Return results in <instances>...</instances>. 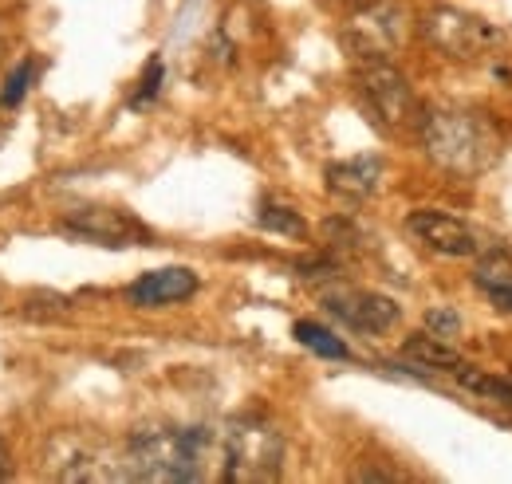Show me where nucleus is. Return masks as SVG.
Listing matches in <instances>:
<instances>
[{
	"instance_id": "4",
	"label": "nucleus",
	"mask_w": 512,
	"mask_h": 484,
	"mask_svg": "<svg viewBox=\"0 0 512 484\" xmlns=\"http://www.w3.org/2000/svg\"><path fill=\"white\" fill-rule=\"evenodd\" d=\"M422 32H426V40L446 60H457V63L485 60L505 40L497 24H489V20L473 16V12H461V8H434V12H426Z\"/></svg>"
},
{
	"instance_id": "17",
	"label": "nucleus",
	"mask_w": 512,
	"mask_h": 484,
	"mask_svg": "<svg viewBox=\"0 0 512 484\" xmlns=\"http://www.w3.org/2000/svg\"><path fill=\"white\" fill-rule=\"evenodd\" d=\"M32 75H36V60H20V63H16V71L8 75V83H4V91H0V103H4V107H20V99L28 95V83H32Z\"/></svg>"
},
{
	"instance_id": "9",
	"label": "nucleus",
	"mask_w": 512,
	"mask_h": 484,
	"mask_svg": "<svg viewBox=\"0 0 512 484\" xmlns=\"http://www.w3.org/2000/svg\"><path fill=\"white\" fill-rule=\"evenodd\" d=\"M406 233L422 244V248H430V252H438V256H449V260H473V256L481 252L477 233H473L465 221H457V217H449V213H434V209L410 213V217H406Z\"/></svg>"
},
{
	"instance_id": "5",
	"label": "nucleus",
	"mask_w": 512,
	"mask_h": 484,
	"mask_svg": "<svg viewBox=\"0 0 512 484\" xmlns=\"http://www.w3.org/2000/svg\"><path fill=\"white\" fill-rule=\"evenodd\" d=\"M355 87H359L367 111L386 130H402V126H410V122L418 119L414 87H410V79L390 60H359V67H355Z\"/></svg>"
},
{
	"instance_id": "14",
	"label": "nucleus",
	"mask_w": 512,
	"mask_h": 484,
	"mask_svg": "<svg viewBox=\"0 0 512 484\" xmlns=\"http://www.w3.org/2000/svg\"><path fill=\"white\" fill-rule=\"evenodd\" d=\"M473 280H477V288H481V292L493 300V307H497V311L512 315V260L505 256V252H493V256L477 260Z\"/></svg>"
},
{
	"instance_id": "15",
	"label": "nucleus",
	"mask_w": 512,
	"mask_h": 484,
	"mask_svg": "<svg viewBox=\"0 0 512 484\" xmlns=\"http://www.w3.org/2000/svg\"><path fill=\"white\" fill-rule=\"evenodd\" d=\"M296 339H300L308 351H316L320 359H335V363H339V359H351L347 343H343L339 335H331L327 327H320V323H308V319L296 323Z\"/></svg>"
},
{
	"instance_id": "10",
	"label": "nucleus",
	"mask_w": 512,
	"mask_h": 484,
	"mask_svg": "<svg viewBox=\"0 0 512 484\" xmlns=\"http://www.w3.org/2000/svg\"><path fill=\"white\" fill-rule=\"evenodd\" d=\"M323 307L343 319L347 327L355 331H367V335H383L398 323V303L390 296H379V292H367V288H335L323 296Z\"/></svg>"
},
{
	"instance_id": "13",
	"label": "nucleus",
	"mask_w": 512,
	"mask_h": 484,
	"mask_svg": "<svg viewBox=\"0 0 512 484\" xmlns=\"http://www.w3.org/2000/svg\"><path fill=\"white\" fill-rule=\"evenodd\" d=\"M402 359L414 366H422V370H438V374H457L461 366H469L453 347H449V339H438V335H410L406 343H402Z\"/></svg>"
},
{
	"instance_id": "19",
	"label": "nucleus",
	"mask_w": 512,
	"mask_h": 484,
	"mask_svg": "<svg viewBox=\"0 0 512 484\" xmlns=\"http://www.w3.org/2000/svg\"><path fill=\"white\" fill-rule=\"evenodd\" d=\"M158 87H162V63L154 60L150 67H146V79H142V95L134 99V107H138V103H146V99H154V95H158Z\"/></svg>"
},
{
	"instance_id": "7",
	"label": "nucleus",
	"mask_w": 512,
	"mask_h": 484,
	"mask_svg": "<svg viewBox=\"0 0 512 484\" xmlns=\"http://www.w3.org/2000/svg\"><path fill=\"white\" fill-rule=\"evenodd\" d=\"M60 445H64L60 469H56L60 481H87V484L130 481L127 457L123 453H115V449H107L99 441H87V437H64Z\"/></svg>"
},
{
	"instance_id": "8",
	"label": "nucleus",
	"mask_w": 512,
	"mask_h": 484,
	"mask_svg": "<svg viewBox=\"0 0 512 484\" xmlns=\"http://www.w3.org/2000/svg\"><path fill=\"white\" fill-rule=\"evenodd\" d=\"M67 237H79V241L91 244H111V248H127V244H146L150 233L130 217L123 209H111V205H83L75 209L64 221Z\"/></svg>"
},
{
	"instance_id": "18",
	"label": "nucleus",
	"mask_w": 512,
	"mask_h": 484,
	"mask_svg": "<svg viewBox=\"0 0 512 484\" xmlns=\"http://www.w3.org/2000/svg\"><path fill=\"white\" fill-rule=\"evenodd\" d=\"M426 331L438 335V339H453L461 331V315L449 311V307H434V311H426Z\"/></svg>"
},
{
	"instance_id": "1",
	"label": "nucleus",
	"mask_w": 512,
	"mask_h": 484,
	"mask_svg": "<svg viewBox=\"0 0 512 484\" xmlns=\"http://www.w3.org/2000/svg\"><path fill=\"white\" fill-rule=\"evenodd\" d=\"M130 481L150 484H193L221 477V433L213 429H178V425H146L123 449Z\"/></svg>"
},
{
	"instance_id": "3",
	"label": "nucleus",
	"mask_w": 512,
	"mask_h": 484,
	"mask_svg": "<svg viewBox=\"0 0 512 484\" xmlns=\"http://www.w3.org/2000/svg\"><path fill=\"white\" fill-rule=\"evenodd\" d=\"M284 469V437L268 418H233L221 429V481L268 484Z\"/></svg>"
},
{
	"instance_id": "20",
	"label": "nucleus",
	"mask_w": 512,
	"mask_h": 484,
	"mask_svg": "<svg viewBox=\"0 0 512 484\" xmlns=\"http://www.w3.org/2000/svg\"><path fill=\"white\" fill-rule=\"evenodd\" d=\"M8 477V449H4V441H0V481Z\"/></svg>"
},
{
	"instance_id": "12",
	"label": "nucleus",
	"mask_w": 512,
	"mask_h": 484,
	"mask_svg": "<svg viewBox=\"0 0 512 484\" xmlns=\"http://www.w3.org/2000/svg\"><path fill=\"white\" fill-rule=\"evenodd\" d=\"M327 189L343 201H367L379 182H383V162L371 158V154H359V158H347V162H331L327 166Z\"/></svg>"
},
{
	"instance_id": "6",
	"label": "nucleus",
	"mask_w": 512,
	"mask_h": 484,
	"mask_svg": "<svg viewBox=\"0 0 512 484\" xmlns=\"http://www.w3.org/2000/svg\"><path fill=\"white\" fill-rule=\"evenodd\" d=\"M406 32H410L406 8L394 0H375L347 20L343 44L355 60H394V52L406 44Z\"/></svg>"
},
{
	"instance_id": "16",
	"label": "nucleus",
	"mask_w": 512,
	"mask_h": 484,
	"mask_svg": "<svg viewBox=\"0 0 512 484\" xmlns=\"http://www.w3.org/2000/svg\"><path fill=\"white\" fill-rule=\"evenodd\" d=\"M256 225L268 229V233H280V237H308L304 217L296 209H288V205H260Z\"/></svg>"
},
{
	"instance_id": "2",
	"label": "nucleus",
	"mask_w": 512,
	"mask_h": 484,
	"mask_svg": "<svg viewBox=\"0 0 512 484\" xmlns=\"http://www.w3.org/2000/svg\"><path fill=\"white\" fill-rule=\"evenodd\" d=\"M422 146L434 158V166H442L446 174L457 178H473L485 174L489 166H497L505 138L493 122L477 111H426L422 115Z\"/></svg>"
},
{
	"instance_id": "11",
	"label": "nucleus",
	"mask_w": 512,
	"mask_h": 484,
	"mask_svg": "<svg viewBox=\"0 0 512 484\" xmlns=\"http://www.w3.org/2000/svg\"><path fill=\"white\" fill-rule=\"evenodd\" d=\"M197 292V276L190 268H158L146 272L142 280H134L127 288V296L138 307H166V303H182Z\"/></svg>"
}]
</instances>
